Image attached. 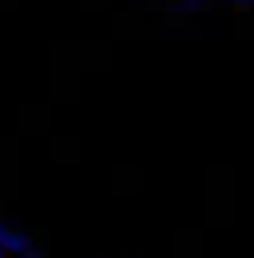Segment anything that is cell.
Returning a JSON list of instances; mask_svg holds the SVG:
<instances>
[{"label": "cell", "mask_w": 254, "mask_h": 258, "mask_svg": "<svg viewBox=\"0 0 254 258\" xmlns=\"http://www.w3.org/2000/svg\"><path fill=\"white\" fill-rule=\"evenodd\" d=\"M0 250L4 254H31V235H23V231H16V227L0 224Z\"/></svg>", "instance_id": "obj_1"}, {"label": "cell", "mask_w": 254, "mask_h": 258, "mask_svg": "<svg viewBox=\"0 0 254 258\" xmlns=\"http://www.w3.org/2000/svg\"><path fill=\"white\" fill-rule=\"evenodd\" d=\"M185 4H189V8H201V0H185Z\"/></svg>", "instance_id": "obj_2"}, {"label": "cell", "mask_w": 254, "mask_h": 258, "mask_svg": "<svg viewBox=\"0 0 254 258\" xmlns=\"http://www.w3.org/2000/svg\"><path fill=\"white\" fill-rule=\"evenodd\" d=\"M20 258H42V254H35V250H31V254H20Z\"/></svg>", "instance_id": "obj_3"}, {"label": "cell", "mask_w": 254, "mask_h": 258, "mask_svg": "<svg viewBox=\"0 0 254 258\" xmlns=\"http://www.w3.org/2000/svg\"><path fill=\"white\" fill-rule=\"evenodd\" d=\"M0 258H4V250H0Z\"/></svg>", "instance_id": "obj_4"}]
</instances>
